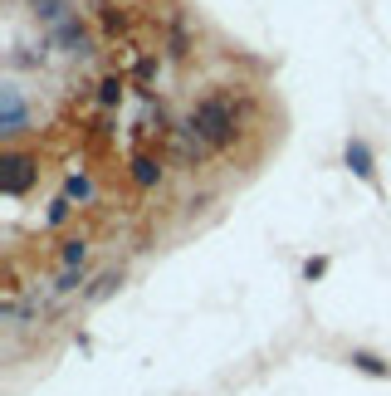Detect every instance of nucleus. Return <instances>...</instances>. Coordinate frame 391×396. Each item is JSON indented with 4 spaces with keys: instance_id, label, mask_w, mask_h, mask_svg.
I'll use <instances>...</instances> for the list:
<instances>
[{
    "instance_id": "f257e3e1",
    "label": "nucleus",
    "mask_w": 391,
    "mask_h": 396,
    "mask_svg": "<svg viewBox=\"0 0 391 396\" xmlns=\"http://www.w3.org/2000/svg\"><path fill=\"white\" fill-rule=\"evenodd\" d=\"M181 132H191L205 152H225V147L235 142V132H240L235 98H230V94H210V98H200L191 108V117H186V127H181Z\"/></svg>"
},
{
    "instance_id": "f03ea898",
    "label": "nucleus",
    "mask_w": 391,
    "mask_h": 396,
    "mask_svg": "<svg viewBox=\"0 0 391 396\" xmlns=\"http://www.w3.org/2000/svg\"><path fill=\"white\" fill-rule=\"evenodd\" d=\"M25 186H30V157H20V152H15V157L5 162V191H10V196H20Z\"/></svg>"
},
{
    "instance_id": "7ed1b4c3",
    "label": "nucleus",
    "mask_w": 391,
    "mask_h": 396,
    "mask_svg": "<svg viewBox=\"0 0 391 396\" xmlns=\"http://www.w3.org/2000/svg\"><path fill=\"white\" fill-rule=\"evenodd\" d=\"M54 30H59V39H64V54H89V34L79 30V20H74V15H69L64 25H54Z\"/></svg>"
},
{
    "instance_id": "20e7f679",
    "label": "nucleus",
    "mask_w": 391,
    "mask_h": 396,
    "mask_svg": "<svg viewBox=\"0 0 391 396\" xmlns=\"http://www.w3.org/2000/svg\"><path fill=\"white\" fill-rule=\"evenodd\" d=\"M34 5V15L39 20H54V25H64L69 20V0H30Z\"/></svg>"
},
{
    "instance_id": "39448f33",
    "label": "nucleus",
    "mask_w": 391,
    "mask_h": 396,
    "mask_svg": "<svg viewBox=\"0 0 391 396\" xmlns=\"http://www.w3.org/2000/svg\"><path fill=\"white\" fill-rule=\"evenodd\" d=\"M157 177H162V167H157L152 157H137V162H132V181H137V186H152Z\"/></svg>"
},
{
    "instance_id": "423d86ee",
    "label": "nucleus",
    "mask_w": 391,
    "mask_h": 396,
    "mask_svg": "<svg viewBox=\"0 0 391 396\" xmlns=\"http://www.w3.org/2000/svg\"><path fill=\"white\" fill-rule=\"evenodd\" d=\"M347 167H352L357 177H372V157H367V147H362V142H352V147H347Z\"/></svg>"
},
{
    "instance_id": "0eeeda50",
    "label": "nucleus",
    "mask_w": 391,
    "mask_h": 396,
    "mask_svg": "<svg viewBox=\"0 0 391 396\" xmlns=\"http://www.w3.org/2000/svg\"><path fill=\"white\" fill-rule=\"evenodd\" d=\"M352 362H357L362 372H372V377H387V367H382V362H377L372 352H352Z\"/></svg>"
},
{
    "instance_id": "6e6552de",
    "label": "nucleus",
    "mask_w": 391,
    "mask_h": 396,
    "mask_svg": "<svg viewBox=\"0 0 391 396\" xmlns=\"http://www.w3.org/2000/svg\"><path fill=\"white\" fill-rule=\"evenodd\" d=\"M84 260H89V245H84V240H74V245L64 250V264L74 269V264H84Z\"/></svg>"
},
{
    "instance_id": "1a4fd4ad",
    "label": "nucleus",
    "mask_w": 391,
    "mask_h": 396,
    "mask_svg": "<svg viewBox=\"0 0 391 396\" xmlns=\"http://www.w3.org/2000/svg\"><path fill=\"white\" fill-rule=\"evenodd\" d=\"M98 98H103V103H117V98H122V84H117V79H103V94H98Z\"/></svg>"
},
{
    "instance_id": "9d476101",
    "label": "nucleus",
    "mask_w": 391,
    "mask_h": 396,
    "mask_svg": "<svg viewBox=\"0 0 391 396\" xmlns=\"http://www.w3.org/2000/svg\"><path fill=\"white\" fill-rule=\"evenodd\" d=\"M89 191H94V186H89V177H69V196H89Z\"/></svg>"
},
{
    "instance_id": "9b49d317",
    "label": "nucleus",
    "mask_w": 391,
    "mask_h": 396,
    "mask_svg": "<svg viewBox=\"0 0 391 396\" xmlns=\"http://www.w3.org/2000/svg\"><path fill=\"white\" fill-rule=\"evenodd\" d=\"M113 284H117V274H103V279H98L94 289H89V298H103L108 289H113Z\"/></svg>"
}]
</instances>
